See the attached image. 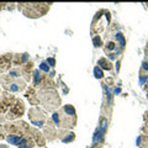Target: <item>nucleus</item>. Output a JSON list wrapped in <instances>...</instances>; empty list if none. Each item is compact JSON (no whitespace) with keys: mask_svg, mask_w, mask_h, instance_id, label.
Instances as JSON below:
<instances>
[{"mask_svg":"<svg viewBox=\"0 0 148 148\" xmlns=\"http://www.w3.org/2000/svg\"><path fill=\"white\" fill-rule=\"evenodd\" d=\"M0 148H9L6 145H1V146H0Z\"/></svg>","mask_w":148,"mask_h":148,"instance_id":"a19ab883","label":"nucleus"},{"mask_svg":"<svg viewBox=\"0 0 148 148\" xmlns=\"http://www.w3.org/2000/svg\"><path fill=\"white\" fill-rule=\"evenodd\" d=\"M111 24V12L108 9H100L99 11L95 12L94 17L91 21L90 26V35L99 36L100 34H103L104 31H106L110 27Z\"/></svg>","mask_w":148,"mask_h":148,"instance_id":"20e7f679","label":"nucleus"},{"mask_svg":"<svg viewBox=\"0 0 148 148\" xmlns=\"http://www.w3.org/2000/svg\"><path fill=\"white\" fill-rule=\"evenodd\" d=\"M136 145L140 148H148V135H140L136 140Z\"/></svg>","mask_w":148,"mask_h":148,"instance_id":"b1692460","label":"nucleus"},{"mask_svg":"<svg viewBox=\"0 0 148 148\" xmlns=\"http://www.w3.org/2000/svg\"><path fill=\"white\" fill-rule=\"evenodd\" d=\"M27 116H29L31 125L36 128H43L49 119L46 110L38 108V106H32L27 112Z\"/></svg>","mask_w":148,"mask_h":148,"instance_id":"423d86ee","label":"nucleus"},{"mask_svg":"<svg viewBox=\"0 0 148 148\" xmlns=\"http://www.w3.org/2000/svg\"><path fill=\"white\" fill-rule=\"evenodd\" d=\"M145 61H148V43L145 47Z\"/></svg>","mask_w":148,"mask_h":148,"instance_id":"c9c22d12","label":"nucleus"},{"mask_svg":"<svg viewBox=\"0 0 148 148\" xmlns=\"http://www.w3.org/2000/svg\"><path fill=\"white\" fill-rule=\"evenodd\" d=\"M104 137H105L104 133L99 128H96L94 137H92V145H104Z\"/></svg>","mask_w":148,"mask_h":148,"instance_id":"412c9836","label":"nucleus"},{"mask_svg":"<svg viewBox=\"0 0 148 148\" xmlns=\"http://www.w3.org/2000/svg\"><path fill=\"white\" fill-rule=\"evenodd\" d=\"M37 96L40 100V105L46 111L54 112L62 104L61 96H59L57 89H40L37 90Z\"/></svg>","mask_w":148,"mask_h":148,"instance_id":"f03ea898","label":"nucleus"},{"mask_svg":"<svg viewBox=\"0 0 148 148\" xmlns=\"http://www.w3.org/2000/svg\"><path fill=\"white\" fill-rule=\"evenodd\" d=\"M38 69H40V71L42 72V73H45V74H49V73H51V69H52V68L48 66V63L46 62V61H42V62L40 63Z\"/></svg>","mask_w":148,"mask_h":148,"instance_id":"cd10ccee","label":"nucleus"},{"mask_svg":"<svg viewBox=\"0 0 148 148\" xmlns=\"http://www.w3.org/2000/svg\"><path fill=\"white\" fill-rule=\"evenodd\" d=\"M110 40H114L115 42H116L122 49L126 48V38H125V36H123V34H122L121 31H119L117 34H115L114 38H110Z\"/></svg>","mask_w":148,"mask_h":148,"instance_id":"aec40b11","label":"nucleus"},{"mask_svg":"<svg viewBox=\"0 0 148 148\" xmlns=\"http://www.w3.org/2000/svg\"><path fill=\"white\" fill-rule=\"evenodd\" d=\"M14 53H5L0 56V74L9 73L12 69Z\"/></svg>","mask_w":148,"mask_h":148,"instance_id":"9d476101","label":"nucleus"},{"mask_svg":"<svg viewBox=\"0 0 148 148\" xmlns=\"http://www.w3.org/2000/svg\"><path fill=\"white\" fill-rule=\"evenodd\" d=\"M92 45H94V47L95 48H101V47H104V41H103V38H101L100 36H94L92 37Z\"/></svg>","mask_w":148,"mask_h":148,"instance_id":"bb28decb","label":"nucleus"},{"mask_svg":"<svg viewBox=\"0 0 148 148\" xmlns=\"http://www.w3.org/2000/svg\"><path fill=\"white\" fill-rule=\"evenodd\" d=\"M17 147L18 148H35L36 143L34 141V138H32L30 135H25L24 137L21 138V142H20V145H18Z\"/></svg>","mask_w":148,"mask_h":148,"instance_id":"a211bd4d","label":"nucleus"},{"mask_svg":"<svg viewBox=\"0 0 148 148\" xmlns=\"http://www.w3.org/2000/svg\"><path fill=\"white\" fill-rule=\"evenodd\" d=\"M46 77H47V74L42 73L40 69H35L34 74H32V86H34L35 89H40L41 85L43 84Z\"/></svg>","mask_w":148,"mask_h":148,"instance_id":"ddd939ff","label":"nucleus"},{"mask_svg":"<svg viewBox=\"0 0 148 148\" xmlns=\"http://www.w3.org/2000/svg\"><path fill=\"white\" fill-rule=\"evenodd\" d=\"M15 8H17V4L14 3H0V11L1 10H14Z\"/></svg>","mask_w":148,"mask_h":148,"instance_id":"a878e982","label":"nucleus"},{"mask_svg":"<svg viewBox=\"0 0 148 148\" xmlns=\"http://www.w3.org/2000/svg\"><path fill=\"white\" fill-rule=\"evenodd\" d=\"M17 96L15 94L8 91H3V94L0 95V115L5 116L9 112V110L12 108V105L15 104Z\"/></svg>","mask_w":148,"mask_h":148,"instance_id":"6e6552de","label":"nucleus"},{"mask_svg":"<svg viewBox=\"0 0 148 148\" xmlns=\"http://www.w3.org/2000/svg\"><path fill=\"white\" fill-rule=\"evenodd\" d=\"M3 94V91H1V86H0V95H1Z\"/></svg>","mask_w":148,"mask_h":148,"instance_id":"79ce46f5","label":"nucleus"},{"mask_svg":"<svg viewBox=\"0 0 148 148\" xmlns=\"http://www.w3.org/2000/svg\"><path fill=\"white\" fill-rule=\"evenodd\" d=\"M94 77L96 78V79H104V78H105L104 71L99 66H95L94 67Z\"/></svg>","mask_w":148,"mask_h":148,"instance_id":"c756f323","label":"nucleus"},{"mask_svg":"<svg viewBox=\"0 0 148 148\" xmlns=\"http://www.w3.org/2000/svg\"><path fill=\"white\" fill-rule=\"evenodd\" d=\"M27 62H30L29 53H14V58H12L14 67H22V66H25Z\"/></svg>","mask_w":148,"mask_h":148,"instance_id":"dca6fc26","label":"nucleus"},{"mask_svg":"<svg viewBox=\"0 0 148 148\" xmlns=\"http://www.w3.org/2000/svg\"><path fill=\"white\" fill-rule=\"evenodd\" d=\"M58 138H59V141H62L63 143H72L75 141V133H74L72 130L59 128L58 130Z\"/></svg>","mask_w":148,"mask_h":148,"instance_id":"f8f14e48","label":"nucleus"},{"mask_svg":"<svg viewBox=\"0 0 148 148\" xmlns=\"http://www.w3.org/2000/svg\"><path fill=\"white\" fill-rule=\"evenodd\" d=\"M25 98L30 101V104L32 106L40 105V100H38V96H37V89H35L34 86H29L25 90Z\"/></svg>","mask_w":148,"mask_h":148,"instance_id":"2eb2a0df","label":"nucleus"},{"mask_svg":"<svg viewBox=\"0 0 148 148\" xmlns=\"http://www.w3.org/2000/svg\"><path fill=\"white\" fill-rule=\"evenodd\" d=\"M46 62L48 63V66L52 68V69L56 67V58H54V57H48L47 59H46Z\"/></svg>","mask_w":148,"mask_h":148,"instance_id":"473e14b6","label":"nucleus"},{"mask_svg":"<svg viewBox=\"0 0 148 148\" xmlns=\"http://www.w3.org/2000/svg\"><path fill=\"white\" fill-rule=\"evenodd\" d=\"M112 92H114L115 95H119L120 92H121V88H115V89H114V91H112Z\"/></svg>","mask_w":148,"mask_h":148,"instance_id":"4c0bfd02","label":"nucleus"},{"mask_svg":"<svg viewBox=\"0 0 148 148\" xmlns=\"http://www.w3.org/2000/svg\"><path fill=\"white\" fill-rule=\"evenodd\" d=\"M34 67H35V64H34L32 61L27 62L25 66L21 67V69H22V78H24V80L26 83L32 80V74H34V71H35Z\"/></svg>","mask_w":148,"mask_h":148,"instance_id":"f3484780","label":"nucleus"},{"mask_svg":"<svg viewBox=\"0 0 148 148\" xmlns=\"http://www.w3.org/2000/svg\"><path fill=\"white\" fill-rule=\"evenodd\" d=\"M51 3H18L17 9L29 18H40L49 11Z\"/></svg>","mask_w":148,"mask_h":148,"instance_id":"7ed1b4c3","label":"nucleus"},{"mask_svg":"<svg viewBox=\"0 0 148 148\" xmlns=\"http://www.w3.org/2000/svg\"><path fill=\"white\" fill-rule=\"evenodd\" d=\"M146 5H147V8H148V3H147V4H146Z\"/></svg>","mask_w":148,"mask_h":148,"instance_id":"c03bdc74","label":"nucleus"},{"mask_svg":"<svg viewBox=\"0 0 148 148\" xmlns=\"http://www.w3.org/2000/svg\"><path fill=\"white\" fill-rule=\"evenodd\" d=\"M61 86L63 88V92H64V94H66V92H68V88L66 86V84H64L63 82H61Z\"/></svg>","mask_w":148,"mask_h":148,"instance_id":"e433bc0d","label":"nucleus"},{"mask_svg":"<svg viewBox=\"0 0 148 148\" xmlns=\"http://www.w3.org/2000/svg\"><path fill=\"white\" fill-rule=\"evenodd\" d=\"M108 126H109V119L106 116H104V115H101L100 119H99V126H98V128L105 135V133L108 132Z\"/></svg>","mask_w":148,"mask_h":148,"instance_id":"4be33fe9","label":"nucleus"},{"mask_svg":"<svg viewBox=\"0 0 148 148\" xmlns=\"http://www.w3.org/2000/svg\"><path fill=\"white\" fill-rule=\"evenodd\" d=\"M0 86L4 89V91L11 94L22 92L27 89V84L24 79H14L8 74H0Z\"/></svg>","mask_w":148,"mask_h":148,"instance_id":"39448f33","label":"nucleus"},{"mask_svg":"<svg viewBox=\"0 0 148 148\" xmlns=\"http://www.w3.org/2000/svg\"><path fill=\"white\" fill-rule=\"evenodd\" d=\"M120 63H121V58H120L119 61H117V63H116V71H117V72L120 71Z\"/></svg>","mask_w":148,"mask_h":148,"instance_id":"ea45409f","label":"nucleus"},{"mask_svg":"<svg viewBox=\"0 0 148 148\" xmlns=\"http://www.w3.org/2000/svg\"><path fill=\"white\" fill-rule=\"evenodd\" d=\"M0 140H6V132L3 123H0Z\"/></svg>","mask_w":148,"mask_h":148,"instance_id":"2f4dec72","label":"nucleus"},{"mask_svg":"<svg viewBox=\"0 0 148 148\" xmlns=\"http://www.w3.org/2000/svg\"><path fill=\"white\" fill-rule=\"evenodd\" d=\"M120 53H110V54H108V57H109V61H115V59H119V57H120Z\"/></svg>","mask_w":148,"mask_h":148,"instance_id":"72a5a7b5","label":"nucleus"},{"mask_svg":"<svg viewBox=\"0 0 148 148\" xmlns=\"http://www.w3.org/2000/svg\"><path fill=\"white\" fill-rule=\"evenodd\" d=\"M140 74H148V61L143 59L141 68H140Z\"/></svg>","mask_w":148,"mask_h":148,"instance_id":"7c9ffc66","label":"nucleus"},{"mask_svg":"<svg viewBox=\"0 0 148 148\" xmlns=\"http://www.w3.org/2000/svg\"><path fill=\"white\" fill-rule=\"evenodd\" d=\"M24 136H20V135H6V142L9 145H12V146H18L21 142V138Z\"/></svg>","mask_w":148,"mask_h":148,"instance_id":"5701e85b","label":"nucleus"},{"mask_svg":"<svg viewBox=\"0 0 148 148\" xmlns=\"http://www.w3.org/2000/svg\"><path fill=\"white\" fill-rule=\"evenodd\" d=\"M30 136L34 138L36 146H38V147H45L46 146V142H47V140H46L43 132L40 131V128H36L34 126H31V128H30Z\"/></svg>","mask_w":148,"mask_h":148,"instance_id":"9b49d317","label":"nucleus"},{"mask_svg":"<svg viewBox=\"0 0 148 148\" xmlns=\"http://www.w3.org/2000/svg\"><path fill=\"white\" fill-rule=\"evenodd\" d=\"M51 120L53 123L57 126V128L63 130H73L77 126L78 116H77V110L73 105L67 104L62 106L61 109L54 111L51 116Z\"/></svg>","mask_w":148,"mask_h":148,"instance_id":"f257e3e1","label":"nucleus"},{"mask_svg":"<svg viewBox=\"0 0 148 148\" xmlns=\"http://www.w3.org/2000/svg\"><path fill=\"white\" fill-rule=\"evenodd\" d=\"M9 77L14 78V79H22V69L21 67H12V69L8 73Z\"/></svg>","mask_w":148,"mask_h":148,"instance_id":"393cba45","label":"nucleus"},{"mask_svg":"<svg viewBox=\"0 0 148 148\" xmlns=\"http://www.w3.org/2000/svg\"><path fill=\"white\" fill-rule=\"evenodd\" d=\"M98 66L103 69V71H109L111 72L114 69V64L111 61H109V58H105V57H101L99 58L98 61Z\"/></svg>","mask_w":148,"mask_h":148,"instance_id":"6ab92c4d","label":"nucleus"},{"mask_svg":"<svg viewBox=\"0 0 148 148\" xmlns=\"http://www.w3.org/2000/svg\"><path fill=\"white\" fill-rule=\"evenodd\" d=\"M105 84L108 85V86H110V85H114V78H106Z\"/></svg>","mask_w":148,"mask_h":148,"instance_id":"f704fd0d","label":"nucleus"},{"mask_svg":"<svg viewBox=\"0 0 148 148\" xmlns=\"http://www.w3.org/2000/svg\"><path fill=\"white\" fill-rule=\"evenodd\" d=\"M104 51H105V53L106 54H110V53H120V54H122L123 53V51L120 46L115 42L114 40H108L106 41V43L104 45Z\"/></svg>","mask_w":148,"mask_h":148,"instance_id":"4468645a","label":"nucleus"},{"mask_svg":"<svg viewBox=\"0 0 148 148\" xmlns=\"http://www.w3.org/2000/svg\"><path fill=\"white\" fill-rule=\"evenodd\" d=\"M147 99H148V90H147Z\"/></svg>","mask_w":148,"mask_h":148,"instance_id":"37998d69","label":"nucleus"},{"mask_svg":"<svg viewBox=\"0 0 148 148\" xmlns=\"http://www.w3.org/2000/svg\"><path fill=\"white\" fill-rule=\"evenodd\" d=\"M43 135L46 137V140L49 142H53L58 138V128L57 126L53 123V121L51 119H48L47 123L43 127Z\"/></svg>","mask_w":148,"mask_h":148,"instance_id":"1a4fd4ad","label":"nucleus"},{"mask_svg":"<svg viewBox=\"0 0 148 148\" xmlns=\"http://www.w3.org/2000/svg\"><path fill=\"white\" fill-rule=\"evenodd\" d=\"M143 120H145V123H143V126L141 127V131L143 135H148V110L145 112V115H143Z\"/></svg>","mask_w":148,"mask_h":148,"instance_id":"c85d7f7f","label":"nucleus"},{"mask_svg":"<svg viewBox=\"0 0 148 148\" xmlns=\"http://www.w3.org/2000/svg\"><path fill=\"white\" fill-rule=\"evenodd\" d=\"M25 112H26V106H25L24 100L17 98L15 104L12 105V108L5 115V119H6V121H17L18 119H21L24 116Z\"/></svg>","mask_w":148,"mask_h":148,"instance_id":"0eeeda50","label":"nucleus"},{"mask_svg":"<svg viewBox=\"0 0 148 148\" xmlns=\"http://www.w3.org/2000/svg\"><path fill=\"white\" fill-rule=\"evenodd\" d=\"M104 145H91L90 148H103Z\"/></svg>","mask_w":148,"mask_h":148,"instance_id":"58836bf2","label":"nucleus"}]
</instances>
